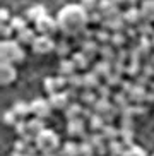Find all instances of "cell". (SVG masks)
<instances>
[{
  "label": "cell",
  "mask_w": 154,
  "mask_h": 156,
  "mask_svg": "<svg viewBox=\"0 0 154 156\" xmlns=\"http://www.w3.org/2000/svg\"><path fill=\"white\" fill-rule=\"evenodd\" d=\"M58 29L67 36H79L89 26V12L82 4H67L57 16Z\"/></svg>",
  "instance_id": "cell-1"
},
{
  "label": "cell",
  "mask_w": 154,
  "mask_h": 156,
  "mask_svg": "<svg viewBox=\"0 0 154 156\" xmlns=\"http://www.w3.org/2000/svg\"><path fill=\"white\" fill-rule=\"evenodd\" d=\"M0 57H2V64L17 65L24 60V50L21 48L19 41L2 40V43H0Z\"/></svg>",
  "instance_id": "cell-2"
},
{
  "label": "cell",
  "mask_w": 154,
  "mask_h": 156,
  "mask_svg": "<svg viewBox=\"0 0 154 156\" xmlns=\"http://www.w3.org/2000/svg\"><path fill=\"white\" fill-rule=\"evenodd\" d=\"M34 144H36V149H40L43 154H57V149L60 146V137L55 130L45 129L38 137H34Z\"/></svg>",
  "instance_id": "cell-3"
},
{
  "label": "cell",
  "mask_w": 154,
  "mask_h": 156,
  "mask_svg": "<svg viewBox=\"0 0 154 156\" xmlns=\"http://www.w3.org/2000/svg\"><path fill=\"white\" fill-rule=\"evenodd\" d=\"M34 31L41 36H53L58 29V23H57V19H53L51 16H43L41 19H38L36 23H34Z\"/></svg>",
  "instance_id": "cell-4"
},
{
  "label": "cell",
  "mask_w": 154,
  "mask_h": 156,
  "mask_svg": "<svg viewBox=\"0 0 154 156\" xmlns=\"http://www.w3.org/2000/svg\"><path fill=\"white\" fill-rule=\"evenodd\" d=\"M31 48L36 55H48L53 50H57V45H55L51 36H41V34H38L34 43L31 45Z\"/></svg>",
  "instance_id": "cell-5"
},
{
  "label": "cell",
  "mask_w": 154,
  "mask_h": 156,
  "mask_svg": "<svg viewBox=\"0 0 154 156\" xmlns=\"http://www.w3.org/2000/svg\"><path fill=\"white\" fill-rule=\"evenodd\" d=\"M31 106V113L36 117V119H46L50 117L51 113V105H50V100H45V98H36L29 103Z\"/></svg>",
  "instance_id": "cell-6"
},
{
  "label": "cell",
  "mask_w": 154,
  "mask_h": 156,
  "mask_svg": "<svg viewBox=\"0 0 154 156\" xmlns=\"http://www.w3.org/2000/svg\"><path fill=\"white\" fill-rule=\"evenodd\" d=\"M17 79V69L12 64H2L0 65V84L2 86H10Z\"/></svg>",
  "instance_id": "cell-7"
},
{
  "label": "cell",
  "mask_w": 154,
  "mask_h": 156,
  "mask_svg": "<svg viewBox=\"0 0 154 156\" xmlns=\"http://www.w3.org/2000/svg\"><path fill=\"white\" fill-rule=\"evenodd\" d=\"M50 105L51 108H58V110H67L68 105H70V98L67 96V93L65 91H58L55 93V94H50Z\"/></svg>",
  "instance_id": "cell-8"
},
{
  "label": "cell",
  "mask_w": 154,
  "mask_h": 156,
  "mask_svg": "<svg viewBox=\"0 0 154 156\" xmlns=\"http://www.w3.org/2000/svg\"><path fill=\"white\" fill-rule=\"evenodd\" d=\"M67 132L72 137H82L86 132V124L82 119H75V120H68L67 124Z\"/></svg>",
  "instance_id": "cell-9"
},
{
  "label": "cell",
  "mask_w": 154,
  "mask_h": 156,
  "mask_svg": "<svg viewBox=\"0 0 154 156\" xmlns=\"http://www.w3.org/2000/svg\"><path fill=\"white\" fill-rule=\"evenodd\" d=\"M26 125H27V136L31 137H38L43 130H45V124L41 119H31V120H26Z\"/></svg>",
  "instance_id": "cell-10"
},
{
  "label": "cell",
  "mask_w": 154,
  "mask_h": 156,
  "mask_svg": "<svg viewBox=\"0 0 154 156\" xmlns=\"http://www.w3.org/2000/svg\"><path fill=\"white\" fill-rule=\"evenodd\" d=\"M139 9L145 23H154V0H144Z\"/></svg>",
  "instance_id": "cell-11"
},
{
  "label": "cell",
  "mask_w": 154,
  "mask_h": 156,
  "mask_svg": "<svg viewBox=\"0 0 154 156\" xmlns=\"http://www.w3.org/2000/svg\"><path fill=\"white\" fill-rule=\"evenodd\" d=\"M127 96H128V100L134 101V103H141V101L147 100V91H145L144 87H141L139 84H135V86L130 87V91L127 93Z\"/></svg>",
  "instance_id": "cell-12"
},
{
  "label": "cell",
  "mask_w": 154,
  "mask_h": 156,
  "mask_svg": "<svg viewBox=\"0 0 154 156\" xmlns=\"http://www.w3.org/2000/svg\"><path fill=\"white\" fill-rule=\"evenodd\" d=\"M74 74H77V69H75V65H74L72 58H64L62 62H60L58 76H62V77L68 79V77H72Z\"/></svg>",
  "instance_id": "cell-13"
},
{
  "label": "cell",
  "mask_w": 154,
  "mask_h": 156,
  "mask_svg": "<svg viewBox=\"0 0 154 156\" xmlns=\"http://www.w3.org/2000/svg\"><path fill=\"white\" fill-rule=\"evenodd\" d=\"M123 19H125V24L127 26H135V24L141 23V9H135V7H130V9L123 14Z\"/></svg>",
  "instance_id": "cell-14"
},
{
  "label": "cell",
  "mask_w": 154,
  "mask_h": 156,
  "mask_svg": "<svg viewBox=\"0 0 154 156\" xmlns=\"http://www.w3.org/2000/svg\"><path fill=\"white\" fill-rule=\"evenodd\" d=\"M43 16H46V9L43 5H33V7H29L26 10V19L33 21V23H36L38 19H41Z\"/></svg>",
  "instance_id": "cell-15"
},
{
  "label": "cell",
  "mask_w": 154,
  "mask_h": 156,
  "mask_svg": "<svg viewBox=\"0 0 154 156\" xmlns=\"http://www.w3.org/2000/svg\"><path fill=\"white\" fill-rule=\"evenodd\" d=\"M72 62L77 70H87L89 67V57L84 51H77L75 55H72Z\"/></svg>",
  "instance_id": "cell-16"
},
{
  "label": "cell",
  "mask_w": 154,
  "mask_h": 156,
  "mask_svg": "<svg viewBox=\"0 0 154 156\" xmlns=\"http://www.w3.org/2000/svg\"><path fill=\"white\" fill-rule=\"evenodd\" d=\"M34 40H36V34H34V29L27 28L24 29V31L17 33V41L21 43V45H29L31 46L33 43H34Z\"/></svg>",
  "instance_id": "cell-17"
},
{
  "label": "cell",
  "mask_w": 154,
  "mask_h": 156,
  "mask_svg": "<svg viewBox=\"0 0 154 156\" xmlns=\"http://www.w3.org/2000/svg\"><path fill=\"white\" fill-rule=\"evenodd\" d=\"M101 137H103L104 141L113 142V141H117V139L120 137V130L115 129L111 124H106V125H104V129L101 130Z\"/></svg>",
  "instance_id": "cell-18"
},
{
  "label": "cell",
  "mask_w": 154,
  "mask_h": 156,
  "mask_svg": "<svg viewBox=\"0 0 154 156\" xmlns=\"http://www.w3.org/2000/svg\"><path fill=\"white\" fill-rule=\"evenodd\" d=\"M81 115H84V110H82V105H79V103H70L68 108L65 110V117L68 120L81 119Z\"/></svg>",
  "instance_id": "cell-19"
},
{
  "label": "cell",
  "mask_w": 154,
  "mask_h": 156,
  "mask_svg": "<svg viewBox=\"0 0 154 156\" xmlns=\"http://www.w3.org/2000/svg\"><path fill=\"white\" fill-rule=\"evenodd\" d=\"M84 87H86V91L100 87V76H96L94 72H86L84 74Z\"/></svg>",
  "instance_id": "cell-20"
},
{
  "label": "cell",
  "mask_w": 154,
  "mask_h": 156,
  "mask_svg": "<svg viewBox=\"0 0 154 156\" xmlns=\"http://www.w3.org/2000/svg\"><path fill=\"white\" fill-rule=\"evenodd\" d=\"M12 112L17 119H24V117H27V115L31 113V106L27 105V103H16Z\"/></svg>",
  "instance_id": "cell-21"
},
{
  "label": "cell",
  "mask_w": 154,
  "mask_h": 156,
  "mask_svg": "<svg viewBox=\"0 0 154 156\" xmlns=\"http://www.w3.org/2000/svg\"><path fill=\"white\" fill-rule=\"evenodd\" d=\"M62 156H79V144L74 141H68L62 147Z\"/></svg>",
  "instance_id": "cell-22"
},
{
  "label": "cell",
  "mask_w": 154,
  "mask_h": 156,
  "mask_svg": "<svg viewBox=\"0 0 154 156\" xmlns=\"http://www.w3.org/2000/svg\"><path fill=\"white\" fill-rule=\"evenodd\" d=\"M104 125H106V120L101 117V115H93L89 119V127L93 129V130H103Z\"/></svg>",
  "instance_id": "cell-23"
},
{
  "label": "cell",
  "mask_w": 154,
  "mask_h": 156,
  "mask_svg": "<svg viewBox=\"0 0 154 156\" xmlns=\"http://www.w3.org/2000/svg\"><path fill=\"white\" fill-rule=\"evenodd\" d=\"M125 149H127V146L122 141H118V139L113 142H110V153H111V156H122L125 153Z\"/></svg>",
  "instance_id": "cell-24"
},
{
  "label": "cell",
  "mask_w": 154,
  "mask_h": 156,
  "mask_svg": "<svg viewBox=\"0 0 154 156\" xmlns=\"http://www.w3.org/2000/svg\"><path fill=\"white\" fill-rule=\"evenodd\" d=\"M9 24L12 26L14 31H17V33L27 29V21H26V19H23V17H14V19H10Z\"/></svg>",
  "instance_id": "cell-25"
},
{
  "label": "cell",
  "mask_w": 154,
  "mask_h": 156,
  "mask_svg": "<svg viewBox=\"0 0 154 156\" xmlns=\"http://www.w3.org/2000/svg\"><path fill=\"white\" fill-rule=\"evenodd\" d=\"M125 43H127V36H125L123 33H113V34H111V41H110V45H111V46L122 48Z\"/></svg>",
  "instance_id": "cell-26"
},
{
  "label": "cell",
  "mask_w": 154,
  "mask_h": 156,
  "mask_svg": "<svg viewBox=\"0 0 154 156\" xmlns=\"http://www.w3.org/2000/svg\"><path fill=\"white\" fill-rule=\"evenodd\" d=\"M68 86L72 87L74 91H77L79 87H84V76H81V74H74L72 77H68Z\"/></svg>",
  "instance_id": "cell-27"
},
{
  "label": "cell",
  "mask_w": 154,
  "mask_h": 156,
  "mask_svg": "<svg viewBox=\"0 0 154 156\" xmlns=\"http://www.w3.org/2000/svg\"><path fill=\"white\" fill-rule=\"evenodd\" d=\"M134 132H132V129H122L120 130V137H122V142L125 144L127 147L134 146Z\"/></svg>",
  "instance_id": "cell-28"
},
{
  "label": "cell",
  "mask_w": 154,
  "mask_h": 156,
  "mask_svg": "<svg viewBox=\"0 0 154 156\" xmlns=\"http://www.w3.org/2000/svg\"><path fill=\"white\" fill-rule=\"evenodd\" d=\"M79 98H81V101L84 105H91V106H94L96 101H98V98H96V94L93 91H84L82 94H79Z\"/></svg>",
  "instance_id": "cell-29"
},
{
  "label": "cell",
  "mask_w": 154,
  "mask_h": 156,
  "mask_svg": "<svg viewBox=\"0 0 154 156\" xmlns=\"http://www.w3.org/2000/svg\"><path fill=\"white\" fill-rule=\"evenodd\" d=\"M111 51H113V46H111V45L101 46L100 53H103V60H104V62H110V64H111V60L115 58V53H111Z\"/></svg>",
  "instance_id": "cell-30"
},
{
  "label": "cell",
  "mask_w": 154,
  "mask_h": 156,
  "mask_svg": "<svg viewBox=\"0 0 154 156\" xmlns=\"http://www.w3.org/2000/svg\"><path fill=\"white\" fill-rule=\"evenodd\" d=\"M122 156H145V151L142 149L141 146H135V144H134V146L127 147Z\"/></svg>",
  "instance_id": "cell-31"
},
{
  "label": "cell",
  "mask_w": 154,
  "mask_h": 156,
  "mask_svg": "<svg viewBox=\"0 0 154 156\" xmlns=\"http://www.w3.org/2000/svg\"><path fill=\"white\" fill-rule=\"evenodd\" d=\"M100 2L101 0H82V7H84L87 12H94V10H98V7H100Z\"/></svg>",
  "instance_id": "cell-32"
},
{
  "label": "cell",
  "mask_w": 154,
  "mask_h": 156,
  "mask_svg": "<svg viewBox=\"0 0 154 156\" xmlns=\"http://www.w3.org/2000/svg\"><path fill=\"white\" fill-rule=\"evenodd\" d=\"M100 50H101V48H98V45H96L94 41H86V45H84V53H86L87 57L98 53Z\"/></svg>",
  "instance_id": "cell-33"
},
{
  "label": "cell",
  "mask_w": 154,
  "mask_h": 156,
  "mask_svg": "<svg viewBox=\"0 0 154 156\" xmlns=\"http://www.w3.org/2000/svg\"><path fill=\"white\" fill-rule=\"evenodd\" d=\"M0 33H2V38H4V40H10V34L14 33V29H12V26H10V24H2Z\"/></svg>",
  "instance_id": "cell-34"
},
{
  "label": "cell",
  "mask_w": 154,
  "mask_h": 156,
  "mask_svg": "<svg viewBox=\"0 0 154 156\" xmlns=\"http://www.w3.org/2000/svg\"><path fill=\"white\" fill-rule=\"evenodd\" d=\"M68 51H70V48H68L67 43H60V45H57V53H60L62 57L68 55Z\"/></svg>",
  "instance_id": "cell-35"
},
{
  "label": "cell",
  "mask_w": 154,
  "mask_h": 156,
  "mask_svg": "<svg viewBox=\"0 0 154 156\" xmlns=\"http://www.w3.org/2000/svg\"><path fill=\"white\" fill-rule=\"evenodd\" d=\"M0 17H2V24H5V21L9 19V10L2 9V10H0Z\"/></svg>",
  "instance_id": "cell-36"
},
{
  "label": "cell",
  "mask_w": 154,
  "mask_h": 156,
  "mask_svg": "<svg viewBox=\"0 0 154 156\" xmlns=\"http://www.w3.org/2000/svg\"><path fill=\"white\" fill-rule=\"evenodd\" d=\"M111 2H113L115 5H120V4H122V2H127V0H111Z\"/></svg>",
  "instance_id": "cell-37"
},
{
  "label": "cell",
  "mask_w": 154,
  "mask_h": 156,
  "mask_svg": "<svg viewBox=\"0 0 154 156\" xmlns=\"http://www.w3.org/2000/svg\"><path fill=\"white\" fill-rule=\"evenodd\" d=\"M151 46L154 48V36H152V41H151Z\"/></svg>",
  "instance_id": "cell-38"
},
{
  "label": "cell",
  "mask_w": 154,
  "mask_h": 156,
  "mask_svg": "<svg viewBox=\"0 0 154 156\" xmlns=\"http://www.w3.org/2000/svg\"><path fill=\"white\" fill-rule=\"evenodd\" d=\"M43 156H57V154H43Z\"/></svg>",
  "instance_id": "cell-39"
},
{
  "label": "cell",
  "mask_w": 154,
  "mask_h": 156,
  "mask_svg": "<svg viewBox=\"0 0 154 156\" xmlns=\"http://www.w3.org/2000/svg\"><path fill=\"white\" fill-rule=\"evenodd\" d=\"M152 62H154V57H152Z\"/></svg>",
  "instance_id": "cell-40"
},
{
  "label": "cell",
  "mask_w": 154,
  "mask_h": 156,
  "mask_svg": "<svg viewBox=\"0 0 154 156\" xmlns=\"http://www.w3.org/2000/svg\"><path fill=\"white\" fill-rule=\"evenodd\" d=\"M142 2H144V0H142Z\"/></svg>",
  "instance_id": "cell-41"
},
{
  "label": "cell",
  "mask_w": 154,
  "mask_h": 156,
  "mask_svg": "<svg viewBox=\"0 0 154 156\" xmlns=\"http://www.w3.org/2000/svg\"><path fill=\"white\" fill-rule=\"evenodd\" d=\"M93 156H94V154H93Z\"/></svg>",
  "instance_id": "cell-42"
},
{
  "label": "cell",
  "mask_w": 154,
  "mask_h": 156,
  "mask_svg": "<svg viewBox=\"0 0 154 156\" xmlns=\"http://www.w3.org/2000/svg\"><path fill=\"white\" fill-rule=\"evenodd\" d=\"M152 156H154V154H152Z\"/></svg>",
  "instance_id": "cell-43"
}]
</instances>
